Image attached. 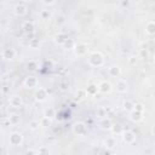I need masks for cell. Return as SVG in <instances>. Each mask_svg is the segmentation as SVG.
<instances>
[{"label": "cell", "instance_id": "1", "mask_svg": "<svg viewBox=\"0 0 155 155\" xmlns=\"http://www.w3.org/2000/svg\"><path fill=\"white\" fill-rule=\"evenodd\" d=\"M87 62L91 67H96V68H99L104 64V56L99 52V51H94V52H91L88 58H87Z\"/></svg>", "mask_w": 155, "mask_h": 155}, {"label": "cell", "instance_id": "2", "mask_svg": "<svg viewBox=\"0 0 155 155\" xmlns=\"http://www.w3.org/2000/svg\"><path fill=\"white\" fill-rule=\"evenodd\" d=\"M71 131H73V133L76 134V136H85V134L87 133V126H86V124L82 122V121H76V122L73 124Z\"/></svg>", "mask_w": 155, "mask_h": 155}, {"label": "cell", "instance_id": "3", "mask_svg": "<svg viewBox=\"0 0 155 155\" xmlns=\"http://www.w3.org/2000/svg\"><path fill=\"white\" fill-rule=\"evenodd\" d=\"M73 50H74V53H75L78 57H85V56L88 53V46H87V44H85V42L75 44V47H74Z\"/></svg>", "mask_w": 155, "mask_h": 155}, {"label": "cell", "instance_id": "4", "mask_svg": "<svg viewBox=\"0 0 155 155\" xmlns=\"http://www.w3.org/2000/svg\"><path fill=\"white\" fill-rule=\"evenodd\" d=\"M8 142H10L11 145L18 147V145H21L23 143V134L21 132H12V133H10Z\"/></svg>", "mask_w": 155, "mask_h": 155}, {"label": "cell", "instance_id": "5", "mask_svg": "<svg viewBox=\"0 0 155 155\" xmlns=\"http://www.w3.org/2000/svg\"><path fill=\"white\" fill-rule=\"evenodd\" d=\"M34 97H35V99H36L38 102L42 103V102H45V101L47 99V97H48V90H46V88H44V87H38L36 91H35V93H34Z\"/></svg>", "mask_w": 155, "mask_h": 155}, {"label": "cell", "instance_id": "6", "mask_svg": "<svg viewBox=\"0 0 155 155\" xmlns=\"http://www.w3.org/2000/svg\"><path fill=\"white\" fill-rule=\"evenodd\" d=\"M121 137H122L124 143H126V144H132L136 140V133L133 131H131V130H125L121 133Z\"/></svg>", "mask_w": 155, "mask_h": 155}, {"label": "cell", "instance_id": "7", "mask_svg": "<svg viewBox=\"0 0 155 155\" xmlns=\"http://www.w3.org/2000/svg\"><path fill=\"white\" fill-rule=\"evenodd\" d=\"M23 84H24V86H25L27 88H35V87H38V85H39V80H38V78L34 76V75H29V76H27V78L24 79Z\"/></svg>", "mask_w": 155, "mask_h": 155}, {"label": "cell", "instance_id": "8", "mask_svg": "<svg viewBox=\"0 0 155 155\" xmlns=\"http://www.w3.org/2000/svg\"><path fill=\"white\" fill-rule=\"evenodd\" d=\"M22 30L25 35L28 34H34L35 33V24L31 21H25L22 23Z\"/></svg>", "mask_w": 155, "mask_h": 155}, {"label": "cell", "instance_id": "9", "mask_svg": "<svg viewBox=\"0 0 155 155\" xmlns=\"http://www.w3.org/2000/svg\"><path fill=\"white\" fill-rule=\"evenodd\" d=\"M8 104L12 107V108H19L23 105V98L18 94H13L8 98Z\"/></svg>", "mask_w": 155, "mask_h": 155}, {"label": "cell", "instance_id": "10", "mask_svg": "<svg viewBox=\"0 0 155 155\" xmlns=\"http://www.w3.org/2000/svg\"><path fill=\"white\" fill-rule=\"evenodd\" d=\"M111 90H113V86H111V84H110L109 81H107V80H103V81H101V82L98 84V91H99L102 94L109 93Z\"/></svg>", "mask_w": 155, "mask_h": 155}, {"label": "cell", "instance_id": "11", "mask_svg": "<svg viewBox=\"0 0 155 155\" xmlns=\"http://www.w3.org/2000/svg\"><path fill=\"white\" fill-rule=\"evenodd\" d=\"M115 88H116V91H117L119 93H126L127 90H128V84H127L126 80L119 79V80L116 81V84H115Z\"/></svg>", "mask_w": 155, "mask_h": 155}, {"label": "cell", "instance_id": "12", "mask_svg": "<svg viewBox=\"0 0 155 155\" xmlns=\"http://www.w3.org/2000/svg\"><path fill=\"white\" fill-rule=\"evenodd\" d=\"M144 117V113H140V111H137V110H132L131 113H128V119L134 122V124H138L143 120Z\"/></svg>", "mask_w": 155, "mask_h": 155}, {"label": "cell", "instance_id": "13", "mask_svg": "<svg viewBox=\"0 0 155 155\" xmlns=\"http://www.w3.org/2000/svg\"><path fill=\"white\" fill-rule=\"evenodd\" d=\"M27 12H28V7L24 4H17L13 7V13L17 17H23L24 15H27Z\"/></svg>", "mask_w": 155, "mask_h": 155}, {"label": "cell", "instance_id": "14", "mask_svg": "<svg viewBox=\"0 0 155 155\" xmlns=\"http://www.w3.org/2000/svg\"><path fill=\"white\" fill-rule=\"evenodd\" d=\"M104 147L107 148V149H109V150H113L114 148H116V145H117V140H116V138L114 137V136H109V137H107L105 139H104Z\"/></svg>", "mask_w": 155, "mask_h": 155}, {"label": "cell", "instance_id": "15", "mask_svg": "<svg viewBox=\"0 0 155 155\" xmlns=\"http://www.w3.org/2000/svg\"><path fill=\"white\" fill-rule=\"evenodd\" d=\"M2 58L4 59H7V61H12L15 57H16V51L11 47H7V48H4L2 50Z\"/></svg>", "mask_w": 155, "mask_h": 155}, {"label": "cell", "instance_id": "16", "mask_svg": "<svg viewBox=\"0 0 155 155\" xmlns=\"http://www.w3.org/2000/svg\"><path fill=\"white\" fill-rule=\"evenodd\" d=\"M108 74H109L111 78H119V76L121 75V68H120L119 65H116V64L110 65V67L108 68Z\"/></svg>", "mask_w": 155, "mask_h": 155}, {"label": "cell", "instance_id": "17", "mask_svg": "<svg viewBox=\"0 0 155 155\" xmlns=\"http://www.w3.org/2000/svg\"><path fill=\"white\" fill-rule=\"evenodd\" d=\"M113 125H114V124H113V121H111L109 117H104V119H102L101 122H99L101 128L104 130V131H110L111 127H113Z\"/></svg>", "mask_w": 155, "mask_h": 155}, {"label": "cell", "instance_id": "18", "mask_svg": "<svg viewBox=\"0 0 155 155\" xmlns=\"http://www.w3.org/2000/svg\"><path fill=\"white\" fill-rule=\"evenodd\" d=\"M68 39H69V38H68L67 34H64V33H58V34L54 36V42L58 44V45H61V46H63Z\"/></svg>", "mask_w": 155, "mask_h": 155}, {"label": "cell", "instance_id": "19", "mask_svg": "<svg viewBox=\"0 0 155 155\" xmlns=\"http://www.w3.org/2000/svg\"><path fill=\"white\" fill-rule=\"evenodd\" d=\"M86 92H87V96H91V97H94L99 91H98V86L97 85H93V84H91V85H88L86 88Z\"/></svg>", "mask_w": 155, "mask_h": 155}, {"label": "cell", "instance_id": "20", "mask_svg": "<svg viewBox=\"0 0 155 155\" xmlns=\"http://www.w3.org/2000/svg\"><path fill=\"white\" fill-rule=\"evenodd\" d=\"M145 33L148 35H155V23H154V21H149L145 24Z\"/></svg>", "mask_w": 155, "mask_h": 155}, {"label": "cell", "instance_id": "21", "mask_svg": "<svg viewBox=\"0 0 155 155\" xmlns=\"http://www.w3.org/2000/svg\"><path fill=\"white\" fill-rule=\"evenodd\" d=\"M122 109L125 110V111H127V113H131L132 110H134V103L132 102V101H125L124 103H122Z\"/></svg>", "mask_w": 155, "mask_h": 155}, {"label": "cell", "instance_id": "22", "mask_svg": "<svg viewBox=\"0 0 155 155\" xmlns=\"http://www.w3.org/2000/svg\"><path fill=\"white\" fill-rule=\"evenodd\" d=\"M44 116H46V117H48V119H53L54 116H56V110L52 108V107H48V108H46L45 110H44Z\"/></svg>", "mask_w": 155, "mask_h": 155}, {"label": "cell", "instance_id": "23", "mask_svg": "<svg viewBox=\"0 0 155 155\" xmlns=\"http://www.w3.org/2000/svg\"><path fill=\"white\" fill-rule=\"evenodd\" d=\"M36 153H38V155H51V150H50V148L46 147V145L39 147V148L36 149Z\"/></svg>", "mask_w": 155, "mask_h": 155}, {"label": "cell", "instance_id": "24", "mask_svg": "<svg viewBox=\"0 0 155 155\" xmlns=\"http://www.w3.org/2000/svg\"><path fill=\"white\" fill-rule=\"evenodd\" d=\"M110 131H111V133H113V134H121L125 130L122 128V126H121L120 124H114Z\"/></svg>", "mask_w": 155, "mask_h": 155}, {"label": "cell", "instance_id": "25", "mask_svg": "<svg viewBox=\"0 0 155 155\" xmlns=\"http://www.w3.org/2000/svg\"><path fill=\"white\" fill-rule=\"evenodd\" d=\"M86 97H87V92L85 88H79L76 91V99L78 101H84Z\"/></svg>", "mask_w": 155, "mask_h": 155}, {"label": "cell", "instance_id": "26", "mask_svg": "<svg viewBox=\"0 0 155 155\" xmlns=\"http://www.w3.org/2000/svg\"><path fill=\"white\" fill-rule=\"evenodd\" d=\"M28 126L31 131H36L39 127H41V124H40V120H30Z\"/></svg>", "mask_w": 155, "mask_h": 155}, {"label": "cell", "instance_id": "27", "mask_svg": "<svg viewBox=\"0 0 155 155\" xmlns=\"http://www.w3.org/2000/svg\"><path fill=\"white\" fill-rule=\"evenodd\" d=\"M150 56L149 53V50L148 48H140L139 50V53H138V58H142V59H148Z\"/></svg>", "mask_w": 155, "mask_h": 155}, {"label": "cell", "instance_id": "28", "mask_svg": "<svg viewBox=\"0 0 155 155\" xmlns=\"http://www.w3.org/2000/svg\"><path fill=\"white\" fill-rule=\"evenodd\" d=\"M25 67H27V69H28L29 71H34V70L38 68V63H36L35 61H29Z\"/></svg>", "mask_w": 155, "mask_h": 155}, {"label": "cell", "instance_id": "29", "mask_svg": "<svg viewBox=\"0 0 155 155\" xmlns=\"http://www.w3.org/2000/svg\"><path fill=\"white\" fill-rule=\"evenodd\" d=\"M8 122H10V125H17V124H19V116L16 115V114L10 115V117H8Z\"/></svg>", "mask_w": 155, "mask_h": 155}, {"label": "cell", "instance_id": "30", "mask_svg": "<svg viewBox=\"0 0 155 155\" xmlns=\"http://www.w3.org/2000/svg\"><path fill=\"white\" fill-rule=\"evenodd\" d=\"M40 124H41V127H47L51 125V119L46 117V116H42L40 119Z\"/></svg>", "mask_w": 155, "mask_h": 155}, {"label": "cell", "instance_id": "31", "mask_svg": "<svg viewBox=\"0 0 155 155\" xmlns=\"http://www.w3.org/2000/svg\"><path fill=\"white\" fill-rule=\"evenodd\" d=\"M40 17H41V19H48L51 17V12L48 10H42L40 12Z\"/></svg>", "mask_w": 155, "mask_h": 155}, {"label": "cell", "instance_id": "32", "mask_svg": "<svg viewBox=\"0 0 155 155\" xmlns=\"http://www.w3.org/2000/svg\"><path fill=\"white\" fill-rule=\"evenodd\" d=\"M127 61H128V64L130 65H136L138 63V57L137 56H130Z\"/></svg>", "mask_w": 155, "mask_h": 155}, {"label": "cell", "instance_id": "33", "mask_svg": "<svg viewBox=\"0 0 155 155\" xmlns=\"http://www.w3.org/2000/svg\"><path fill=\"white\" fill-rule=\"evenodd\" d=\"M63 47H65V48H74L75 47V44H74V41L71 39H68L65 41V44L63 45Z\"/></svg>", "mask_w": 155, "mask_h": 155}, {"label": "cell", "instance_id": "34", "mask_svg": "<svg viewBox=\"0 0 155 155\" xmlns=\"http://www.w3.org/2000/svg\"><path fill=\"white\" fill-rule=\"evenodd\" d=\"M97 116L104 119V116H107V109H104V108H99L98 111H97Z\"/></svg>", "mask_w": 155, "mask_h": 155}, {"label": "cell", "instance_id": "35", "mask_svg": "<svg viewBox=\"0 0 155 155\" xmlns=\"http://www.w3.org/2000/svg\"><path fill=\"white\" fill-rule=\"evenodd\" d=\"M144 105L142 104V103H136L134 104V110H137V111H140V113H144Z\"/></svg>", "mask_w": 155, "mask_h": 155}, {"label": "cell", "instance_id": "36", "mask_svg": "<svg viewBox=\"0 0 155 155\" xmlns=\"http://www.w3.org/2000/svg\"><path fill=\"white\" fill-rule=\"evenodd\" d=\"M29 45H30L31 48H36V47H39V41L36 39H34V40L29 41Z\"/></svg>", "mask_w": 155, "mask_h": 155}, {"label": "cell", "instance_id": "37", "mask_svg": "<svg viewBox=\"0 0 155 155\" xmlns=\"http://www.w3.org/2000/svg\"><path fill=\"white\" fill-rule=\"evenodd\" d=\"M41 2H42L44 5H46V6H52V5L56 4V1H53V0H48V1H47V0H42Z\"/></svg>", "mask_w": 155, "mask_h": 155}, {"label": "cell", "instance_id": "38", "mask_svg": "<svg viewBox=\"0 0 155 155\" xmlns=\"http://www.w3.org/2000/svg\"><path fill=\"white\" fill-rule=\"evenodd\" d=\"M25 155H38V153H36L35 149H28L25 151Z\"/></svg>", "mask_w": 155, "mask_h": 155}, {"label": "cell", "instance_id": "39", "mask_svg": "<svg viewBox=\"0 0 155 155\" xmlns=\"http://www.w3.org/2000/svg\"><path fill=\"white\" fill-rule=\"evenodd\" d=\"M59 86H61V90H62V91H65V90L68 88V82H64V81H63V82L59 84Z\"/></svg>", "mask_w": 155, "mask_h": 155}, {"label": "cell", "instance_id": "40", "mask_svg": "<svg viewBox=\"0 0 155 155\" xmlns=\"http://www.w3.org/2000/svg\"><path fill=\"white\" fill-rule=\"evenodd\" d=\"M93 99H94V101H102V99H103L102 93H101V92H98V93H97V94L93 97Z\"/></svg>", "mask_w": 155, "mask_h": 155}, {"label": "cell", "instance_id": "41", "mask_svg": "<svg viewBox=\"0 0 155 155\" xmlns=\"http://www.w3.org/2000/svg\"><path fill=\"white\" fill-rule=\"evenodd\" d=\"M62 23H64V17L63 16L57 17V24H62Z\"/></svg>", "mask_w": 155, "mask_h": 155}, {"label": "cell", "instance_id": "42", "mask_svg": "<svg viewBox=\"0 0 155 155\" xmlns=\"http://www.w3.org/2000/svg\"><path fill=\"white\" fill-rule=\"evenodd\" d=\"M150 133H151L153 136H155V124L151 126V128H150Z\"/></svg>", "mask_w": 155, "mask_h": 155}, {"label": "cell", "instance_id": "43", "mask_svg": "<svg viewBox=\"0 0 155 155\" xmlns=\"http://www.w3.org/2000/svg\"><path fill=\"white\" fill-rule=\"evenodd\" d=\"M154 64H155V57H154Z\"/></svg>", "mask_w": 155, "mask_h": 155}, {"label": "cell", "instance_id": "44", "mask_svg": "<svg viewBox=\"0 0 155 155\" xmlns=\"http://www.w3.org/2000/svg\"><path fill=\"white\" fill-rule=\"evenodd\" d=\"M154 23H155V19H154Z\"/></svg>", "mask_w": 155, "mask_h": 155}]
</instances>
